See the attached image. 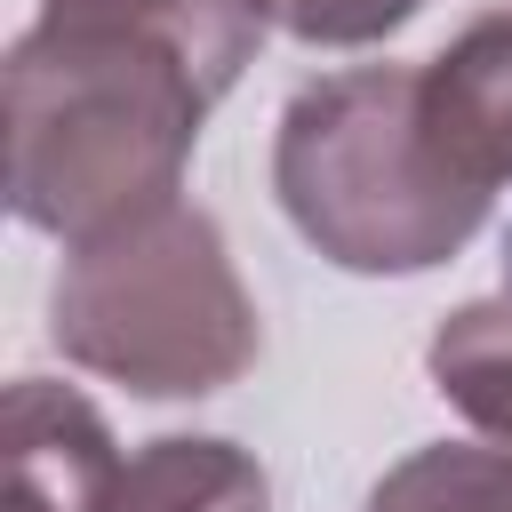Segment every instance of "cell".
<instances>
[{
  "label": "cell",
  "instance_id": "obj_5",
  "mask_svg": "<svg viewBox=\"0 0 512 512\" xmlns=\"http://www.w3.org/2000/svg\"><path fill=\"white\" fill-rule=\"evenodd\" d=\"M88 512H272V480L240 440L160 432L136 456H112Z\"/></svg>",
  "mask_w": 512,
  "mask_h": 512
},
{
  "label": "cell",
  "instance_id": "obj_9",
  "mask_svg": "<svg viewBox=\"0 0 512 512\" xmlns=\"http://www.w3.org/2000/svg\"><path fill=\"white\" fill-rule=\"evenodd\" d=\"M360 512H512V456L472 440H432L400 456Z\"/></svg>",
  "mask_w": 512,
  "mask_h": 512
},
{
  "label": "cell",
  "instance_id": "obj_10",
  "mask_svg": "<svg viewBox=\"0 0 512 512\" xmlns=\"http://www.w3.org/2000/svg\"><path fill=\"white\" fill-rule=\"evenodd\" d=\"M424 0H272V24L304 48H376L400 24H416Z\"/></svg>",
  "mask_w": 512,
  "mask_h": 512
},
{
  "label": "cell",
  "instance_id": "obj_4",
  "mask_svg": "<svg viewBox=\"0 0 512 512\" xmlns=\"http://www.w3.org/2000/svg\"><path fill=\"white\" fill-rule=\"evenodd\" d=\"M104 416L48 376L8 384V512H88L96 480L112 472Z\"/></svg>",
  "mask_w": 512,
  "mask_h": 512
},
{
  "label": "cell",
  "instance_id": "obj_1",
  "mask_svg": "<svg viewBox=\"0 0 512 512\" xmlns=\"http://www.w3.org/2000/svg\"><path fill=\"white\" fill-rule=\"evenodd\" d=\"M216 80L160 32L40 0L8 48V208L16 224L80 248L168 200H184L192 144L216 112Z\"/></svg>",
  "mask_w": 512,
  "mask_h": 512
},
{
  "label": "cell",
  "instance_id": "obj_8",
  "mask_svg": "<svg viewBox=\"0 0 512 512\" xmlns=\"http://www.w3.org/2000/svg\"><path fill=\"white\" fill-rule=\"evenodd\" d=\"M72 8H112V16L176 40L224 96L240 88V72L256 64V48L272 32V0H72Z\"/></svg>",
  "mask_w": 512,
  "mask_h": 512
},
{
  "label": "cell",
  "instance_id": "obj_2",
  "mask_svg": "<svg viewBox=\"0 0 512 512\" xmlns=\"http://www.w3.org/2000/svg\"><path fill=\"white\" fill-rule=\"evenodd\" d=\"M272 192L288 224L360 280L448 264L496 200L432 112L424 64H352L304 80L272 128Z\"/></svg>",
  "mask_w": 512,
  "mask_h": 512
},
{
  "label": "cell",
  "instance_id": "obj_7",
  "mask_svg": "<svg viewBox=\"0 0 512 512\" xmlns=\"http://www.w3.org/2000/svg\"><path fill=\"white\" fill-rule=\"evenodd\" d=\"M504 256H512V240H504ZM424 368H432L440 400H448L488 448L512 456V264H504V280H496L488 296L456 304V312L432 328Z\"/></svg>",
  "mask_w": 512,
  "mask_h": 512
},
{
  "label": "cell",
  "instance_id": "obj_3",
  "mask_svg": "<svg viewBox=\"0 0 512 512\" xmlns=\"http://www.w3.org/2000/svg\"><path fill=\"white\" fill-rule=\"evenodd\" d=\"M48 336L72 368L128 384L136 400H200L256 368L264 312L200 200H168L104 240L64 248L48 288Z\"/></svg>",
  "mask_w": 512,
  "mask_h": 512
},
{
  "label": "cell",
  "instance_id": "obj_6",
  "mask_svg": "<svg viewBox=\"0 0 512 512\" xmlns=\"http://www.w3.org/2000/svg\"><path fill=\"white\" fill-rule=\"evenodd\" d=\"M424 80H432V112L464 144V160L488 184H512V8L472 16L424 64Z\"/></svg>",
  "mask_w": 512,
  "mask_h": 512
}]
</instances>
